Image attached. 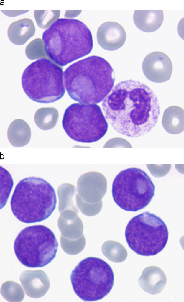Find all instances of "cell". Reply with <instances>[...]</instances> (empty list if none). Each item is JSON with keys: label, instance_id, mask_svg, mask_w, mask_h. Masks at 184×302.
<instances>
[{"label": "cell", "instance_id": "6da1fadb", "mask_svg": "<svg viewBox=\"0 0 184 302\" xmlns=\"http://www.w3.org/2000/svg\"><path fill=\"white\" fill-rule=\"evenodd\" d=\"M102 105L113 129L131 137L150 132L156 125L160 114L159 102L154 91L145 84L132 79L117 84Z\"/></svg>", "mask_w": 184, "mask_h": 302}, {"label": "cell", "instance_id": "7a4b0ae2", "mask_svg": "<svg viewBox=\"0 0 184 302\" xmlns=\"http://www.w3.org/2000/svg\"><path fill=\"white\" fill-rule=\"evenodd\" d=\"M115 80L114 71L110 63L96 55L73 63L64 72L68 94L73 100L82 103L100 102L112 89Z\"/></svg>", "mask_w": 184, "mask_h": 302}, {"label": "cell", "instance_id": "3957f363", "mask_svg": "<svg viewBox=\"0 0 184 302\" xmlns=\"http://www.w3.org/2000/svg\"><path fill=\"white\" fill-rule=\"evenodd\" d=\"M46 54L56 64L64 66L90 53L91 33L82 21L58 19L42 35Z\"/></svg>", "mask_w": 184, "mask_h": 302}, {"label": "cell", "instance_id": "277c9868", "mask_svg": "<svg viewBox=\"0 0 184 302\" xmlns=\"http://www.w3.org/2000/svg\"><path fill=\"white\" fill-rule=\"evenodd\" d=\"M56 203L52 186L41 178L31 177L22 180L17 184L10 205L13 214L19 220L30 224L48 218L55 209Z\"/></svg>", "mask_w": 184, "mask_h": 302}, {"label": "cell", "instance_id": "5b68a950", "mask_svg": "<svg viewBox=\"0 0 184 302\" xmlns=\"http://www.w3.org/2000/svg\"><path fill=\"white\" fill-rule=\"evenodd\" d=\"M23 90L35 102L49 103L64 95L62 68L48 58L32 62L24 70L21 78Z\"/></svg>", "mask_w": 184, "mask_h": 302}, {"label": "cell", "instance_id": "8992f818", "mask_svg": "<svg viewBox=\"0 0 184 302\" xmlns=\"http://www.w3.org/2000/svg\"><path fill=\"white\" fill-rule=\"evenodd\" d=\"M74 291L85 301L101 300L111 291L114 275L110 266L103 259L90 257L81 260L70 276Z\"/></svg>", "mask_w": 184, "mask_h": 302}, {"label": "cell", "instance_id": "52a82bcc", "mask_svg": "<svg viewBox=\"0 0 184 302\" xmlns=\"http://www.w3.org/2000/svg\"><path fill=\"white\" fill-rule=\"evenodd\" d=\"M58 244L53 232L42 225L27 227L16 237L14 244L20 262L30 268L43 267L55 258Z\"/></svg>", "mask_w": 184, "mask_h": 302}, {"label": "cell", "instance_id": "ba28073f", "mask_svg": "<svg viewBox=\"0 0 184 302\" xmlns=\"http://www.w3.org/2000/svg\"><path fill=\"white\" fill-rule=\"evenodd\" d=\"M125 236L130 249L143 256L156 255L165 247L168 242L167 227L160 217L148 211L137 215L129 221Z\"/></svg>", "mask_w": 184, "mask_h": 302}, {"label": "cell", "instance_id": "9c48e42d", "mask_svg": "<svg viewBox=\"0 0 184 302\" xmlns=\"http://www.w3.org/2000/svg\"><path fill=\"white\" fill-rule=\"evenodd\" d=\"M155 190L153 183L144 171L131 167L121 170L115 177L112 193L114 201L121 208L136 212L149 204Z\"/></svg>", "mask_w": 184, "mask_h": 302}, {"label": "cell", "instance_id": "30bf717a", "mask_svg": "<svg viewBox=\"0 0 184 302\" xmlns=\"http://www.w3.org/2000/svg\"><path fill=\"white\" fill-rule=\"evenodd\" d=\"M62 124L72 139L86 143L100 140L106 133L108 127L101 108L95 104H72L65 111Z\"/></svg>", "mask_w": 184, "mask_h": 302}, {"label": "cell", "instance_id": "8fae6325", "mask_svg": "<svg viewBox=\"0 0 184 302\" xmlns=\"http://www.w3.org/2000/svg\"><path fill=\"white\" fill-rule=\"evenodd\" d=\"M77 186L76 198L87 203L96 204L102 202V199L106 192L107 182L103 174L91 171L79 177Z\"/></svg>", "mask_w": 184, "mask_h": 302}, {"label": "cell", "instance_id": "7c38bea8", "mask_svg": "<svg viewBox=\"0 0 184 302\" xmlns=\"http://www.w3.org/2000/svg\"><path fill=\"white\" fill-rule=\"evenodd\" d=\"M143 73L150 81L157 83L165 82L170 78L173 70L171 60L165 53L153 52L144 58L142 64Z\"/></svg>", "mask_w": 184, "mask_h": 302}, {"label": "cell", "instance_id": "4fadbf2b", "mask_svg": "<svg viewBox=\"0 0 184 302\" xmlns=\"http://www.w3.org/2000/svg\"><path fill=\"white\" fill-rule=\"evenodd\" d=\"M98 42L103 49L113 51L121 47L126 38V34L123 26L119 23L106 22L98 28L97 33Z\"/></svg>", "mask_w": 184, "mask_h": 302}, {"label": "cell", "instance_id": "5bb4252c", "mask_svg": "<svg viewBox=\"0 0 184 302\" xmlns=\"http://www.w3.org/2000/svg\"><path fill=\"white\" fill-rule=\"evenodd\" d=\"M20 280L26 294L34 298L44 296L50 286L48 277L41 270L24 271L20 275Z\"/></svg>", "mask_w": 184, "mask_h": 302}, {"label": "cell", "instance_id": "9a60e30c", "mask_svg": "<svg viewBox=\"0 0 184 302\" xmlns=\"http://www.w3.org/2000/svg\"><path fill=\"white\" fill-rule=\"evenodd\" d=\"M78 213L69 209L62 214L59 221L62 233L60 241H73L84 237L83 233V224Z\"/></svg>", "mask_w": 184, "mask_h": 302}, {"label": "cell", "instance_id": "2e32d148", "mask_svg": "<svg viewBox=\"0 0 184 302\" xmlns=\"http://www.w3.org/2000/svg\"><path fill=\"white\" fill-rule=\"evenodd\" d=\"M167 281L166 276L163 271L157 266L152 265L144 270L138 283L144 291L154 295L162 291Z\"/></svg>", "mask_w": 184, "mask_h": 302}, {"label": "cell", "instance_id": "e0dca14e", "mask_svg": "<svg viewBox=\"0 0 184 302\" xmlns=\"http://www.w3.org/2000/svg\"><path fill=\"white\" fill-rule=\"evenodd\" d=\"M164 18L162 10H135L133 17L136 26L147 32L157 30L162 24Z\"/></svg>", "mask_w": 184, "mask_h": 302}, {"label": "cell", "instance_id": "ac0fdd59", "mask_svg": "<svg viewBox=\"0 0 184 302\" xmlns=\"http://www.w3.org/2000/svg\"><path fill=\"white\" fill-rule=\"evenodd\" d=\"M35 28L32 20L24 18L12 23L9 26L7 35L9 40L17 45L24 44L34 34Z\"/></svg>", "mask_w": 184, "mask_h": 302}, {"label": "cell", "instance_id": "d6986e66", "mask_svg": "<svg viewBox=\"0 0 184 302\" xmlns=\"http://www.w3.org/2000/svg\"><path fill=\"white\" fill-rule=\"evenodd\" d=\"M7 134L8 140L12 145L20 147L29 142L31 132L29 125L24 120L17 119L10 123Z\"/></svg>", "mask_w": 184, "mask_h": 302}, {"label": "cell", "instance_id": "ffe728a7", "mask_svg": "<svg viewBox=\"0 0 184 302\" xmlns=\"http://www.w3.org/2000/svg\"><path fill=\"white\" fill-rule=\"evenodd\" d=\"M184 110L177 106H170L163 113L162 124L164 129L168 131H182L184 127Z\"/></svg>", "mask_w": 184, "mask_h": 302}, {"label": "cell", "instance_id": "44dd1931", "mask_svg": "<svg viewBox=\"0 0 184 302\" xmlns=\"http://www.w3.org/2000/svg\"><path fill=\"white\" fill-rule=\"evenodd\" d=\"M58 116V112L56 108L53 107H42L36 111L34 120L39 128L44 130H49L56 125Z\"/></svg>", "mask_w": 184, "mask_h": 302}, {"label": "cell", "instance_id": "7402d4cb", "mask_svg": "<svg viewBox=\"0 0 184 302\" xmlns=\"http://www.w3.org/2000/svg\"><path fill=\"white\" fill-rule=\"evenodd\" d=\"M103 254L109 260L115 262H121L126 258L128 253L126 248L119 242L107 240L102 247Z\"/></svg>", "mask_w": 184, "mask_h": 302}, {"label": "cell", "instance_id": "603a6c76", "mask_svg": "<svg viewBox=\"0 0 184 302\" xmlns=\"http://www.w3.org/2000/svg\"><path fill=\"white\" fill-rule=\"evenodd\" d=\"M76 192V187L72 184L65 183L60 186L59 191L60 211L70 209L78 212L73 201V197Z\"/></svg>", "mask_w": 184, "mask_h": 302}, {"label": "cell", "instance_id": "cb8c5ba5", "mask_svg": "<svg viewBox=\"0 0 184 302\" xmlns=\"http://www.w3.org/2000/svg\"><path fill=\"white\" fill-rule=\"evenodd\" d=\"M0 292L3 298L10 302H20L24 296V292L20 285L12 281L4 283Z\"/></svg>", "mask_w": 184, "mask_h": 302}, {"label": "cell", "instance_id": "d4e9b609", "mask_svg": "<svg viewBox=\"0 0 184 302\" xmlns=\"http://www.w3.org/2000/svg\"><path fill=\"white\" fill-rule=\"evenodd\" d=\"M60 14V10H34V16L38 26L46 29L57 20Z\"/></svg>", "mask_w": 184, "mask_h": 302}, {"label": "cell", "instance_id": "484cf974", "mask_svg": "<svg viewBox=\"0 0 184 302\" xmlns=\"http://www.w3.org/2000/svg\"><path fill=\"white\" fill-rule=\"evenodd\" d=\"M1 209L6 204L13 185L9 173L1 166Z\"/></svg>", "mask_w": 184, "mask_h": 302}, {"label": "cell", "instance_id": "4316f807", "mask_svg": "<svg viewBox=\"0 0 184 302\" xmlns=\"http://www.w3.org/2000/svg\"><path fill=\"white\" fill-rule=\"evenodd\" d=\"M25 52L27 57L31 60L49 58L45 50L43 41L40 38H36L30 42L26 47Z\"/></svg>", "mask_w": 184, "mask_h": 302}, {"label": "cell", "instance_id": "83f0119b", "mask_svg": "<svg viewBox=\"0 0 184 302\" xmlns=\"http://www.w3.org/2000/svg\"><path fill=\"white\" fill-rule=\"evenodd\" d=\"M77 205L82 212L85 215L93 216L98 214L101 210L103 202L96 204L87 203L76 198Z\"/></svg>", "mask_w": 184, "mask_h": 302}, {"label": "cell", "instance_id": "f1b7e54d", "mask_svg": "<svg viewBox=\"0 0 184 302\" xmlns=\"http://www.w3.org/2000/svg\"><path fill=\"white\" fill-rule=\"evenodd\" d=\"M125 140L123 139L116 137L113 138L108 140L105 144L104 146V148L115 147L118 146H121L122 142Z\"/></svg>", "mask_w": 184, "mask_h": 302}]
</instances>
